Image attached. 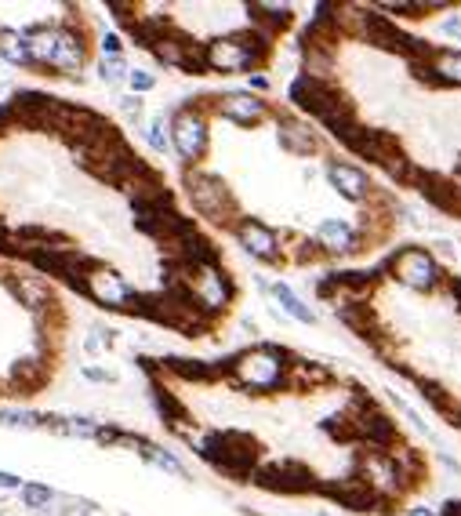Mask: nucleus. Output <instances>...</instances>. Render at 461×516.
Listing matches in <instances>:
<instances>
[{"mask_svg":"<svg viewBox=\"0 0 461 516\" xmlns=\"http://www.w3.org/2000/svg\"><path fill=\"white\" fill-rule=\"evenodd\" d=\"M22 40L30 48L33 66H44L55 73H76L87 58L84 33H76L73 26H30L22 30Z\"/></svg>","mask_w":461,"mask_h":516,"instance_id":"nucleus-1","label":"nucleus"},{"mask_svg":"<svg viewBox=\"0 0 461 516\" xmlns=\"http://www.w3.org/2000/svg\"><path fill=\"white\" fill-rule=\"evenodd\" d=\"M288 360L291 357L284 350H276L272 342H262V346H254V350H244V353L229 357L222 364V375H233L247 389H276V386L288 382V371H291Z\"/></svg>","mask_w":461,"mask_h":516,"instance_id":"nucleus-2","label":"nucleus"},{"mask_svg":"<svg viewBox=\"0 0 461 516\" xmlns=\"http://www.w3.org/2000/svg\"><path fill=\"white\" fill-rule=\"evenodd\" d=\"M269 55V40L254 37H218V40H208L204 44V62L211 73H247V69H258Z\"/></svg>","mask_w":461,"mask_h":516,"instance_id":"nucleus-3","label":"nucleus"},{"mask_svg":"<svg viewBox=\"0 0 461 516\" xmlns=\"http://www.w3.org/2000/svg\"><path fill=\"white\" fill-rule=\"evenodd\" d=\"M389 266H393V277L411 288V291H432L439 280H443V270L439 262L432 258V251L425 247H403L389 258Z\"/></svg>","mask_w":461,"mask_h":516,"instance_id":"nucleus-4","label":"nucleus"},{"mask_svg":"<svg viewBox=\"0 0 461 516\" xmlns=\"http://www.w3.org/2000/svg\"><path fill=\"white\" fill-rule=\"evenodd\" d=\"M171 146L178 149V156L186 164H197L208 153V120L200 106H182L171 117Z\"/></svg>","mask_w":461,"mask_h":516,"instance_id":"nucleus-5","label":"nucleus"},{"mask_svg":"<svg viewBox=\"0 0 461 516\" xmlns=\"http://www.w3.org/2000/svg\"><path fill=\"white\" fill-rule=\"evenodd\" d=\"M186 190H190V200L193 208L204 215V218H215V222H229V190L222 186V179L208 175V171H186Z\"/></svg>","mask_w":461,"mask_h":516,"instance_id":"nucleus-6","label":"nucleus"},{"mask_svg":"<svg viewBox=\"0 0 461 516\" xmlns=\"http://www.w3.org/2000/svg\"><path fill=\"white\" fill-rule=\"evenodd\" d=\"M135 288L120 277V273H113V270H95L87 277V298H95L99 306H106V309H124L128 313V306L135 302Z\"/></svg>","mask_w":461,"mask_h":516,"instance_id":"nucleus-7","label":"nucleus"},{"mask_svg":"<svg viewBox=\"0 0 461 516\" xmlns=\"http://www.w3.org/2000/svg\"><path fill=\"white\" fill-rule=\"evenodd\" d=\"M240 244L247 247V254H254L258 262H280V240H276V233L254 218H236L233 222Z\"/></svg>","mask_w":461,"mask_h":516,"instance_id":"nucleus-8","label":"nucleus"},{"mask_svg":"<svg viewBox=\"0 0 461 516\" xmlns=\"http://www.w3.org/2000/svg\"><path fill=\"white\" fill-rule=\"evenodd\" d=\"M218 113H222L226 120H233V124H240V128H254V124L265 120L269 106H265L262 99H254L251 92H233V95H222V99H218Z\"/></svg>","mask_w":461,"mask_h":516,"instance_id":"nucleus-9","label":"nucleus"},{"mask_svg":"<svg viewBox=\"0 0 461 516\" xmlns=\"http://www.w3.org/2000/svg\"><path fill=\"white\" fill-rule=\"evenodd\" d=\"M276 138H280V146L288 153H295V156H309L320 146L316 131L306 120H298V117H280V120H276Z\"/></svg>","mask_w":461,"mask_h":516,"instance_id":"nucleus-10","label":"nucleus"},{"mask_svg":"<svg viewBox=\"0 0 461 516\" xmlns=\"http://www.w3.org/2000/svg\"><path fill=\"white\" fill-rule=\"evenodd\" d=\"M327 179H331V186H334L345 200H363L367 193H371V182H367V175H363L359 167H352V164L331 160V164H327Z\"/></svg>","mask_w":461,"mask_h":516,"instance_id":"nucleus-11","label":"nucleus"},{"mask_svg":"<svg viewBox=\"0 0 461 516\" xmlns=\"http://www.w3.org/2000/svg\"><path fill=\"white\" fill-rule=\"evenodd\" d=\"M418 66L429 73V80H436V84H457V88H461V51H454V48H432L429 58L418 62Z\"/></svg>","mask_w":461,"mask_h":516,"instance_id":"nucleus-12","label":"nucleus"},{"mask_svg":"<svg viewBox=\"0 0 461 516\" xmlns=\"http://www.w3.org/2000/svg\"><path fill=\"white\" fill-rule=\"evenodd\" d=\"M8 288H12V295H15L26 309H33L37 316H40L44 309H51V291H48V284H44L40 277H12Z\"/></svg>","mask_w":461,"mask_h":516,"instance_id":"nucleus-13","label":"nucleus"},{"mask_svg":"<svg viewBox=\"0 0 461 516\" xmlns=\"http://www.w3.org/2000/svg\"><path fill=\"white\" fill-rule=\"evenodd\" d=\"M316 244H320L324 251H334V254L352 251V244H356V229H352L345 218H324V222L316 226Z\"/></svg>","mask_w":461,"mask_h":516,"instance_id":"nucleus-14","label":"nucleus"},{"mask_svg":"<svg viewBox=\"0 0 461 516\" xmlns=\"http://www.w3.org/2000/svg\"><path fill=\"white\" fill-rule=\"evenodd\" d=\"M269 291H272V298L280 302V309H284L291 320H298V324H316V313H313V309H309V306H306V302H302L288 284H272Z\"/></svg>","mask_w":461,"mask_h":516,"instance_id":"nucleus-15","label":"nucleus"},{"mask_svg":"<svg viewBox=\"0 0 461 516\" xmlns=\"http://www.w3.org/2000/svg\"><path fill=\"white\" fill-rule=\"evenodd\" d=\"M0 58L12 66H33L30 48H26L22 33H15V30H0Z\"/></svg>","mask_w":461,"mask_h":516,"instance_id":"nucleus-16","label":"nucleus"},{"mask_svg":"<svg viewBox=\"0 0 461 516\" xmlns=\"http://www.w3.org/2000/svg\"><path fill=\"white\" fill-rule=\"evenodd\" d=\"M138 455H142L146 462H153V466H160V469L174 473V476H186V469H182V462H178L174 455H167L164 448H156V444H149V440H142V444H138Z\"/></svg>","mask_w":461,"mask_h":516,"instance_id":"nucleus-17","label":"nucleus"},{"mask_svg":"<svg viewBox=\"0 0 461 516\" xmlns=\"http://www.w3.org/2000/svg\"><path fill=\"white\" fill-rule=\"evenodd\" d=\"M99 76H102L106 84H120V80L128 76V62H124V55H117V58H106V55H102V62H99Z\"/></svg>","mask_w":461,"mask_h":516,"instance_id":"nucleus-18","label":"nucleus"},{"mask_svg":"<svg viewBox=\"0 0 461 516\" xmlns=\"http://www.w3.org/2000/svg\"><path fill=\"white\" fill-rule=\"evenodd\" d=\"M146 142H149L156 153H167V149H171V138H167L164 117H153V120H149V128H146Z\"/></svg>","mask_w":461,"mask_h":516,"instance_id":"nucleus-19","label":"nucleus"},{"mask_svg":"<svg viewBox=\"0 0 461 516\" xmlns=\"http://www.w3.org/2000/svg\"><path fill=\"white\" fill-rule=\"evenodd\" d=\"M22 498H26L30 509H40V505H48L55 494H51V487H44V484H22Z\"/></svg>","mask_w":461,"mask_h":516,"instance_id":"nucleus-20","label":"nucleus"},{"mask_svg":"<svg viewBox=\"0 0 461 516\" xmlns=\"http://www.w3.org/2000/svg\"><path fill=\"white\" fill-rule=\"evenodd\" d=\"M0 422H4V425H26V429H33V425H44V414H33V411H0Z\"/></svg>","mask_w":461,"mask_h":516,"instance_id":"nucleus-21","label":"nucleus"},{"mask_svg":"<svg viewBox=\"0 0 461 516\" xmlns=\"http://www.w3.org/2000/svg\"><path fill=\"white\" fill-rule=\"evenodd\" d=\"M128 80H131V92H135V95L149 92L153 84H156V76H153L149 69H131V73H128Z\"/></svg>","mask_w":461,"mask_h":516,"instance_id":"nucleus-22","label":"nucleus"},{"mask_svg":"<svg viewBox=\"0 0 461 516\" xmlns=\"http://www.w3.org/2000/svg\"><path fill=\"white\" fill-rule=\"evenodd\" d=\"M102 51H106V58H117V55L124 51V40H120L117 33H106V37H102Z\"/></svg>","mask_w":461,"mask_h":516,"instance_id":"nucleus-23","label":"nucleus"},{"mask_svg":"<svg viewBox=\"0 0 461 516\" xmlns=\"http://www.w3.org/2000/svg\"><path fill=\"white\" fill-rule=\"evenodd\" d=\"M120 110H124V117L138 120V117H142V99H138V95H128V99H120Z\"/></svg>","mask_w":461,"mask_h":516,"instance_id":"nucleus-24","label":"nucleus"},{"mask_svg":"<svg viewBox=\"0 0 461 516\" xmlns=\"http://www.w3.org/2000/svg\"><path fill=\"white\" fill-rule=\"evenodd\" d=\"M8 124H15V110H12V102H0V131Z\"/></svg>","mask_w":461,"mask_h":516,"instance_id":"nucleus-25","label":"nucleus"},{"mask_svg":"<svg viewBox=\"0 0 461 516\" xmlns=\"http://www.w3.org/2000/svg\"><path fill=\"white\" fill-rule=\"evenodd\" d=\"M84 378H91V382H113V375L99 371V368H84Z\"/></svg>","mask_w":461,"mask_h":516,"instance_id":"nucleus-26","label":"nucleus"},{"mask_svg":"<svg viewBox=\"0 0 461 516\" xmlns=\"http://www.w3.org/2000/svg\"><path fill=\"white\" fill-rule=\"evenodd\" d=\"M0 487H4V491H15V487H22V480H19L15 473H0Z\"/></svg>","mask_w":461,"mask_h":516,"instance_id":"nucleus-27","label":"nucleus"},{"mask_svg":"<svg viewBox=\"0 0 461 516\" xmlns=\"http://www.w3.org/2000/svg\"><path fill=\"white\" fill-rule=\"evenodd\" d=\"M443 33H447V37H457V40H461V19H447V22H443Z\"/></svg>","mask_w":461,"mask_h":516,"instance_id":"nucleus-28","label":"nucleus"},{"mask_svg":"<svg viewBox=\"0 0 461 516\" xmlns=\"http://www.w3.org/2000/svg\"><path fill=\"white\" fill-rule=\"evenodd\" d=\"M251 88H258V92H265V88H269V80H265L262 73H254V76H251Z\"/></svg>","mask_w":461,"mask_h":516,"instance_id":"nucleus-29","label":"nucleus"},{"mask_svg":"<svg viewBox=\"0 0 461 516\" xmlns=\"http://www.w3.org/2000/svg\"><path fill=\"white\" fill-rule=\"evenodd\" d=\"M407 516H436V509H429V505H418V509H411Z\"/></svg>","mask_w":461,"mask_h":516,"instance_id":"nucleus-30","label":"nucleus"},{"mask_svg":"<svg viewBox=\"0 0 461 516\" xmlns=\"http://www.w3.org/2000/svg\"><path fill=\"white\" fill-rule=\"evenodd\" d=\"M316 516H327V512H316Z\"/></svg>","mask_w":461,"mask_h":516,"instance_id":"nucleus-31","label":"nucleus"}]
</instances>
